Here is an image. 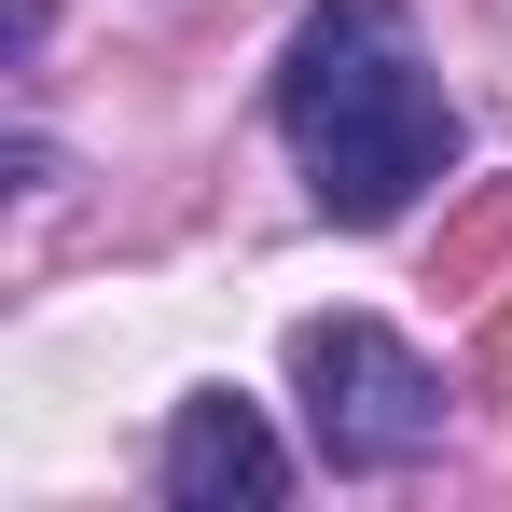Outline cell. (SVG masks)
I'll use <instances>...</instances> for the list:
<instances>
[{
	"label": "cell",
	"instance_id": "3957f363",
	"mask_svg": "<svg viewBox=\"0 0 512 512\" xmlns=\"http://www.w3.org/2000/svg\"><path fill=\"white\" fill-rule=\"evenodd\" d=\"M153 471H167V512H277V485H291L263 402H236V388H194L167 416V457Z\"/></svg>",
	"mask_w": 512,
	"mask_h": 512
},
{
	"label": "cell",
	"instance_id": "5b68a950",
	"mask_svg": "<svg viewBox=\"0 0 512 512\" xmlns=\"http://www.w3.org/2000/svg\"><path fill=\"white\" fill-rule=\"evenodd\" d=\"M471 388H512V305L485 319V333H471Z\"/></svg>",
	"mask_w": 512,
	"mask_h": 512
},
{
	"label": "cell",
	"instance_id": "277c9868",
	"mask_svg": "<svg viewBox=\"0 0 512 512\" xmlns=\"http://www.w3.org/2000/svg\"><path fill=\"white\" fill-rule=\"evenodd\" d=\"M499 263H512V180H485V194L443 222V263H429V291H485Z\"/></svg>",
	"mask_w": 512,
	"mask_h": 512
},
{
	"label": "cell",
	"instance_id": "7a4b0ae2",
	"mask_svg": "<svg viewBox=\"0 0 512 512\" xmlns=\"http://www.w3.org/2000/svg\"><path fill=\"white\" fill-rule=\"evenodd\" d=\"M291 388H305V429H319L333 471H416L443 443V374L402 333H374V319H305L291 333Z\"/></svg>",
	"mask_w": 512,
	"mask_h": 512
},
{
	"label": "cell",
	"instance_id": "6da1fadb",
	"mask_svg": "<svg viewBox=\"0 0 512 512\" xmlns=\"http://www.w3.org/2000/svg\"><path fill=\"white\" fill-rule=\"evenodd\" d=\"M277 125H291V153H305V194L333 208L346 236L402 222L429 180L457 167V111H443V84L416 70V28H402L388 0H319V14L291 28Z\"/></svg>",
	"mask_w": 512,
	"mask_h": 512
}]
</instances>
